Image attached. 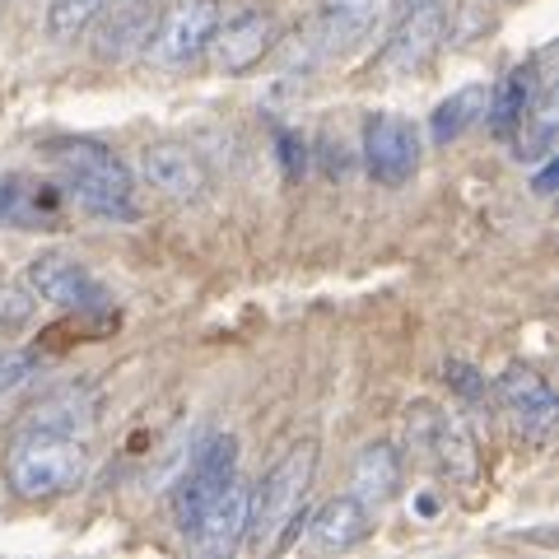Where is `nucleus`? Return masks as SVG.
<instances>
[{
    "label": "nucleus",
    "instance_id": "nucleus-1",
    "mask_svg": "<svg viewBox=\"0 0 559 559\" xmlns=\"http://www.w3.org/2000/svg\"><path fill=\"white\" fill-rule=\"evenodd\" d=\"M51 164L61 168V182H66L70 201H75L80 210H90V215H98V219H112V224L140 219L135 173L108 145H98V140H90V135L51 140Z\"/></svg>",
    "mask_w": 559,
    "mask_h": 559
},
{
    "label": "nucleus",
    "instance_id": "nucleus-2",
    "mask_svg": "<svg viewBox=\"0 0 559 559\" xmlns=\"http://www.w3.org/2000/svg\"><path fill=\"white\" fill-rule=\"evenodd\" d=\"M84 476H90V448H84V439H75V433L24 425V433L14 439L10 457H5V480L14 495L28 503L61 499L75 485H84Z\"/></svg>",
    "mask_w": 559,
    "mask_h": 559
},
{
    "label": "nucleus",
    "instance_id": "nucleus-3",
    "mask_svg": "<svg viewBox=\"0 0 559 559\" xmlns=\"http://www.w3.org/2000/svg\"><path fill=\"white\" fill-rule=\"evenodd\" d=\"M312 471H318V443H294L285 457H280L266 476H261V485L252 489V503H248V532H242L248 546L275 550L280 527H285V522L304 509Z\"/></svg>",
    "mask_w": 559,
    "mask_h": 559
},
{
    "label": "nucleus",
    "instance_id": "nucleus-4",
    "mask_svg": "<svg viewBox=\"0 0 559 559\" xmlns=\"http://www.w3.org/2000/svg\"><path fill=\"white\" fill-rule=\"evenodd\" d=\"M224 20L219 0H168V10L159 14V28L150 38V61L159 70H187L197 66L210 43H215V28Z\"/></svg>",
    "mask_w": 559,
    "mask_h": 559
},
{
    "label": "nucleus",
    "instance_id": "nucleus-5",
    "mask_svg": "<svg viewBox=\"0 0 559 559\" xmlns=\"http://www.w3.org/2000/svg\"><path fill=\"white\" fill-rule=\"evenodd\" d=\"M234 476H238V439L234 433H210V439L191 452L182 480L173 489V522H178L182 536L197 532L210 499H215Z\"/></svg>",
    "mask_w": 559,
    "mask_h": 559
},
{
    "label": "nucleus",
    "instance_id": "nucleus-6",
    "mask_svg": "<svg viewBox=\"0 0 559 559\" xmlns=\"http://www.w3.org/2000/svg\"><path fill=\"white\" fill-rule=\"evenodd\" d=\"M411 443L419 452H429L448 480H457V485L476 480L480 457H476V439H471V429H466L462 415L433 411V406H415V415H411Z\"/></svg>",
    "mask_w": 559,
    "mask_h": 559
},
{
    "label": "nucleus",
    "instance_id": "nucleus-7",
    "mask_svg": "<svg viewBox=\"0 0 559 559\" xmlns=\"http://www.w3.org/2000/svg\"><path fill=\"white\" fill-rule=\"evenodd\" d=\"M168 10V0H103L98 10V28H94V57L98 61H131L150 47L159 14Z\"/></svg>",
    "mask_w": 559,
    "mask_h": 559
},
{
    "label": "nucleus",
    "instance_id": "nucleus-8",
    "mask_svg": "<svg viewBox=\"0 0 559 559\" xmlns=\"http://www.w3.org/2000/svg\"><path fill=\"white\" fill-rule=\"evenodd\" d=\"M364 168L382 187H406L419 173V131L396 112H373L364 121Z\"/></svg>",
    "mask_w": 559,
    "mask_h": 559
},
{
    "label": "nucleus",
    "instance_id": "nucleus-9",
    "mask_svg": "<svg viewBox=\"0 0 559 559\" xmlns=\"http://www.w3.org/2000/svg\"><path fill=\"white\" fill-rule=\"evenodd\" d=\"M443 33H448V0H406L382 61H388L392 75H419L433 61V51L443 47Z\"/></svg>",
    "mask_w": 559,
    "mask_h": 559
},
{
    "label": "nucleus",
    "instance_id": "nucleus-10",
    "mask_svg": "<svg viewBox=\"0 0 559 559\" xmlns=\"http://www.w3.org/2000/svg\"><path fill=\"white\" fill-rule=\"evenodd\" d=\"M378 24V0H322L308 28V66L349 57Z\"/></svg>",
    "mask_w": 559,
    "mask_h": 559
},
{
    "label": "nucleus",
    "instance_id": "nucleus-11",
    "mask_svg": "<svg viewBox=\"0 0 559 559\" xmlns=\"http://www.w3.org/2000/svg\"><path fill=\"white\" fill-rule=\"evenodd\" d=\"M24 289L38 304H51V308H80V312L108 308V289H103L75 257H57V252L33 257V266L24 275Z\"/></svg>",
    "mask_w": 559,
    "mask_h": 559
},
{
    "label": "nucleus",
    "instance_id": "nucleus-12",
    "mask_svg": "<svg viewBox=\"0 0 559 559\" xmlns=\"http://www.w3.org/2000/svg\"><path fill=\"white\" fill-rule=\"evenodd\" d=\"M275 43H280V24L271 10H238L229 20H219L210 51H215V66L224 75H248Z\"/></svg>",
    "mask_w": 559,
    "mask_h": 559
},
{
    "label": "nucleus",
    "instance_id": "nucleus-13",
    "mask_svg": "<svg viewBox=\"0 0 559 559\" xmlns=\"http://www.w3.org/2000/svg\"><path fill=\"white\" fill-rule=\"evenodd\" d=\"M499 396H503V406H509V415H513V425H518L522 439L546 443L550 433H555L559 401L550 392V382L540 378L536 369H527V364H513V369H503Z\"/></svg>",
    "mask_w": 559,
    "mask_h": 559
},
{
    "label": "nucleus",
    "instance_id": "nucleus-14",
    "mask_svg": "<svg viewBox=\"0 0 559 559\" xmlns=\"http://www.w3.org/2000/svg\"><path fill=\"white\" fill-rule=\"evenodd\" d=\"M248 503H252L248 480L234 476L215 499H210V509L201 513L197 532H191L187 540H191V546H197L201 555H210V559L234 555V550L242 546V532H248Z\"/></svg>",
    "mask_w": 559,
    "mask_h": 559
},
{
    "label": "nucleus",
    "instance_id": "nucleus-15",
    "mask_svg": "<svg viewBox=\"0 0 559 559\" xmlns=\"http://www.w3.org/2000/svg\"><path fill=\"white\" fill-rule=\"evenodd\" d=\"M140 173L150 178V187H159L164 197H173V201H201L210 191V173L197 159V150L173 145V140L150 145L145 154H140Z\"/></svg>",
    "mask_w": 559,
    "mask_h": 559
},
{
    "label": "nucleus",
    "instance_id": "nucleus-16",
    "mask_svg": "<svg viewBox=\"0 0 559 559\" xmlns=\"http://www.w3.org/2000/svg\"><path fill=\"white\" fill-rule=\"evenodd\" d=\"M349 495H355L359 503H369V509H378V503H388L401 495V452L392 443H364L355 466H349Z\"/></svg>",
    "mask_w": 559,
    "mask_h": 559
},
{
    "label": "nucleus",
    "instance_id": "nucleus-17",
    "mask_svg": "<svg viewBox=\"0 0 559 559\" xmlns=\"http://www.w3.org/2000/svg\"><path fill=\"white\" fill-rule=\"evenodd\" d=\"M369 532H373V509L359 503L355 495L326 499L318 518H312V540H318L322 550H349V546H359V540H369Z\"/></svg>",
    "mask_w": 559,
    "mask_h": 559
},
{
    "label": "nucleus",
    "instance_id": "nucleus-18",
    "mask_svg": "<svg viewBox=\"0 0 559 559\" xmlns=\"http://www.w3.org/2000/svg\"><path fill=\"white\" fill-rule=\"evenodd\" d=\"M540 90H546V84L536 80L532 66L509 70V75L489 90V108H485V121L495 127V135H513L522 127V117L532 112V103L540 98Z\"/></svg>",
    "mask_w": 559,
    "mask_h": 559
},
{
    "label": "nucleus",
    "instance_id": "nucleus-19",
    "mask_svg": "<svg viewBox=\"0 0 559 559\" xmlns=\"http://www.w3.org/2000/svg\"><path fill=\"white\" fill-rule=\"evenodd\" d=\"M0 224H10V229H51L57 224V197L24 178H0Z\"/></svg>",
    "mask_w": 559,
    "mask_h": 559
},
{
    "label": "nucleus",
    "instance_id": "nucleus-20",
    "mask_svg": "<svg viewBox=\"0 0 559 559\" xmlns=\"http://www.w3.org/2000/svg\"><path fill=\"white\" fill-rule=\"evenodd\" d=\"M485 108H489V90L485 84H466V90L448 94L439 108L429 112V140L433 145H452V140H462L471 127H480L485 121Z\"/></svg>",
    "mask_w": 559,
    "mask_h": 559
},
{
    "label": "nucleus",
    "instance_id": "nucleus-21",
    "mask_svg": "<svg viewBox=\"0 0 559 559\" xmlns=\"http://www.w3.org/2000/svg\"><path fill=\"white\" fill-rule=\"evenodd\" d=\"M28 425H38V429H57V433H75V439H84L94 425V401L84 388H66L57 396H47L38 411L28 415Z\"/></svg>",
    "mask_w": 559,
    "mask_h": 559
},
{
    "label": "nucleus",
    "instance_id": "nucleus-22",
    "mask_svg": "<svg viewBox=\"0 0 559 559\" xmlns=\"http://www.w3.org/2000/svg\"><path fill=\"white\" fill-rule=\"evenodd\" d=\"M103 10V0H47V14H43V28L51 43H75L94 28Z\"/></svg>",
    "mask_w": 559,
    "mask_h": 559
},
{
    "label": "nucleus",
    "instance_id": "nucleus-23",
    "mask_svg": "<svg viewBox=\"0 0 559 559\" xmlns=\"http://www.w3.org/2000/svg\"><path fill=\"white\" fill-rule=\"evenodd\" d=\"M275 159H280L285 182H299L304 173H308V145H304V135L289 131V127H280L275 131Z\"/></svg>",
    "mask_w": 559,
    "mask_h": 559
},
{
    "label": "nucleus",
    "instance_id": "nucleus-24",
    "mask_svg": "<svg viewBox=\"0 0 559 559\" xmlns=\"http://www.w3.org/2000/svg\"><path fill=\"white\" fill-rule=\"evenodd\" d=\"M443 378L457 388L462 401H485V373L476 369V364H466V359H448L443 364Z\"/></svg>",
    "mask_w": 559,
    "mask_h": 559
},
{
    "label": "nucleus",
    "instance_id": "nucleus-25",
    "mask_svg": "<svg viewBox=\"0 0 559 559\" xmlns=\"http://www.w3.org/2000/svg\"><path fill=\"white\" fill-rule=\"evenodd\" d=\"M33 369H38V359H33L28 349H10V355H0V396L14 392L20 382H28Z\"/></svg>",
    "mask_w": 559,
    "mask_h": 559
},
{
    "label": "nucleus",
    "instance_id": "nucleus-26",
    "mask_svg": "<svg viewBox=\"0 0 559 559\" xmlns=\"http://www.w3.org/2000/svg\"><path fill=\"white\" fill-rule=\"evenodd\" d=\"M555 154H550V159H540V173H536V178H532V191H536V197H555Z\"/></svg>",
    "mask_w": 559,
    "mask_h": 559
}]
</instances>
